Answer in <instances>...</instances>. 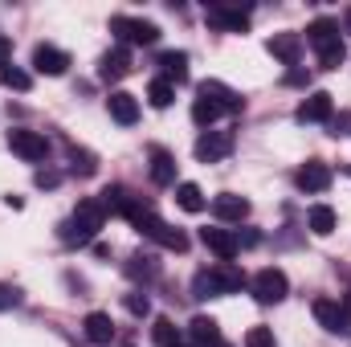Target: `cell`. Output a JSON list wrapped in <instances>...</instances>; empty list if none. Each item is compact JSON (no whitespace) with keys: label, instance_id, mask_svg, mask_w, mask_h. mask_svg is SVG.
Masks as SVG:
<instances>
[{"label":"cell","instance_id":"obj_20","mask_svg":"<svg viewBox=\"0 0 351 347\" xmlns=\"http://www.w3.org/2000/svg\"><path fill=\"white\" fill-rule=\"evenodd\" d=\"M135 200H139V196H131V188H123V184H106L102 196H98V204H102L106 213H119V217H127V208H131Z\"/></svg>","mask_w":351,"mask_h":347},{"label":"cell","instance_id":"obj_5","mask_svg":"<svg viewBox=\"0 0 351 347\" xmlns=\"http://www.w3.org/2000/svg\"><path fill=\"white\" fill-rule=\"evenodd\" d=\"M8 147H12L21 160H29V164H41V160L49 156L45 135H41V131H25V127H12V131H8Z\"/></svg>","mask_w":351,"mask_h":347},{"label":"cell","instance_id":"obj_32","mask_svg":"<svg viewBox=\"0 0 351 347\" xmlns=\"http://www.w3.org/2000/svg\"><path fill=\"white\" fill-rule=\"evenodd\" d=\"M217 294H221V286H217L213 270H200V274L192 278V298H217Z\"/></svg>","mask_w":351,"mask_h":347},{"label":"cell","instance_id":"obj_7","mask_svg":"<svg viewBox=\"0 0 351 347\" xmlns=\"http://www.w3.org/2000/svg\"><path fill=\"white\" fill-rule=\"evenodd\" d=\"M192 152H196L200 164H217V160H225L233 152V131H204Z\"/></svg>","mask_w":351,"mask_h":347},{"label":"cell","instance_id":"obj_38","mask_svg":"<svg viewBox=\"0 0 351 347\" xmlns=\"http://www.w3.org/2000/svg\"><path fill=\"white\" fill-rule=\"evenodd\" d=\"M331 135H351V110H343V115L331 119Z\"/></svg>","mask_w":351,"mask_h":347},{"label":"cell","instance_id":"obj_43","mask_svg":"<svg viewBox=\"0 0 351 347\" xmlns=\"http://www.w3.org/2000/svg\"><path fill=\"white\" fill-rule=\"evenodd\" d=\"M176 347H192V344H176Z\"/></svg>","mask_w":351,"mask_h":347},{"label":"cell","instance_id":"obj_14","mask_svg":"<svg viewBox=\"0 0 351 347\" xmlns=\"http://www.w3.org/2000/svg\"><path fill=\"white\" fill-rule=\"evenodd\" d=\"M265 49H269L282 66H298V58H302V37H298V33H274V37L265 41Z\"/></svg>","mask_w":351,"mask_h":347},{"label":"cell","instance_id":"obj_28","mask_svg":"<svg viewBox=\"0 0 351 347\" xmlns=\"http://www.w3.org/2000/svg\"><path fill=\"white\" fill-rule=\"evenodd\" d=\"M152 339H156L160 347H176V344H184V339H180V331H176V323L168 319V315H160V319L152 323Z\"/></svg>","mask_w":351,"mask_h":347},{"label":"cell","instance_id":"obj_4","mask_svg":"<svg viewBox=\"0 0 351 347\" xmlns=\"http://www.w3.org/2000/svg\"><path fill=\"white\" fill-rule=\"evenodd\" d=\"M250 290H254V298H258L262 307H274V302H282V298L290 294V282H286V274H282L278 265H265V270H258V274L250 278Z\"/></svg>","mask_w":351,"mask_h":347},{"label":"cell","instance_id":"obj_40","mask_svg":"<svg viewBox=\"0 0 351 347\" xmlns=\"http://www.w3.org/2000/svg\"><path fill=\"white\" fill-rule=\"evenodd\" d=\"M8 58H12V41H8V37H4V33H0V66H4V62H8Z\"/></svg>","mask_w":351,"mask_h":347},{"label":"cell","instance_id":"obj_1","mask_svg":"<svg viewBox=\"0 0 351 347\" xmlns=\"http://www.w3.org/2000/svg\"><path fill=\"white\" fill-rule=\"evenodd\" d=\"M102 225H106V208H102L98 200H78V208L70 213V221L58 225V237H62L66 246H86V241L98 237Z\"/></svg>","mask_w":351,"mask_h":347},{"label":"cell","instance_id":"obj_8","mask_svg":"<svg viewBox=\"0 0 351 347\" xmlns=\"http://www.w3.org/2000/svg\"><path fill=\"white\" fill-rule=\"evenodd\" d=\"M204 21L213 29H225V33H245L250 29V12L245 8H229V4H208L204 8Z\"/></svg>","mask_w":351,"mask_h":347},{"label":"cell","instance_id":"obj_42","mask_svg":"<svg viewBox=\"0 0 351 347\" xmlns=\"http://www.w3.org/2000/svg\"><path fill=\"white\" fill-rule=\"evenodd\" d=\"M217 347H233V344H225V339H221V344H217Z\"/></svg>","mask_w":351,"mask_h":347},{"label":"cell","instance_id":"obj_15","mask_svg":"<svg viewBox=\"0 0 351 347\" xmlns=\"http://www.w3.org/2000/svg\"><path fill=\"white\" fill-rule=\"evenodd\" d=\"M106 110H110V119H114V123L131 127V123L139 119V98H135V94H127V90H114V94L106 98Z\"/></svg>","mask_w":351,"mask_h":347},{"label":"cell","instance_id":"obj_23","mask_svg":"<svg viewBox=\"0 0 351 347\" xmlns=\"http://www.w3.org/2000/svg\"><path fill=\"white\" fill-rule=\"evenodd\" d=\"M306 41H311L315 49H327V45H335V41H339V25H335L331 16H319V21H311Z\"/></svg>","mask_w":351,"mask_h":347},{"label":"cell","instance_id":"obj_29","mask_svg":"<svg viewBox=\"0 0 351 347\" xmlns=\"http://www.w3.org/2000/svg\"><path fill=\"white\" fill-rule=\"evenodd\" d=\"M172 98H176V86H172V82H164V78H156V82L147 86V102H152L156 110H168V106H172Z\"/></svg>","mask_w":351,"mask_h":347},{"label":"cell","instance_id":"obj_11","mask_svg":"<svg viewBox=\"0 0 351 347\" xmlns=\"http://www.w3.org/2000/svg\"><path fill=\"white\" fill-rule=\"evenodd\" d=\"M200 241H204L221 261H233L241 254V237H237L233 229H200Z\"/></svg>","mask_w":351,"mask_h":347},{"label":"cell","instance_id":"obj_30","mask_svg":"<svg viewBox=\"0 0 351 347\" xmlns=\"http://www.w3.org/2000/svg\"><path fill=\"white\" fill-rule=\"evenodd\" d=\"M66 152H70V168H74L78 176H94V172H98V160H94V152H86V147H74V143H70Z\"/></svg>","mask_w":351,"mask_h":347},{"label":"cell","instance_id":"obj_10","mask_svg":"<svg viewBox=\"0 0 351 347\" xmlns=\"http://www.w3.org/2000/svg\"><path fill=\"white\" fill-rule=\"evenodd\" d=\"M196 94H204V98H213L225 115H241L245 110V98L237 94L233 86H225V82H217V78H208V82H200V90Z\"/></svg>","mask_w":351,"mask_h":347},{"label":"cell","instance_id":"obj_17","mask_svg":"<svg viewBox=\"0 0 351 347\" xmlns=\"http://www.w3.org/2000/svg\"><path fill=\"white\" fill-rule=\"evenodd\" d=\"M156 66L164 70V82H172V86L188 82V53H184V49H164V53L156 58Z\"/></svg>","mask_w":351,"mask_h":347},{"label":"cell","instance_id":"obj_26","mask_svg":"<svg viewBox=\"0 0 351 347\" xmlns=\"http://www.w3.org/2000/svg\"><path fill=\"white\" fill-rule=\"evenodd\" d=\"M127 274H131L135 282H139V278L152 282V278L160 274V261H156V254H131V258H127Z\"/></svg>","mask_w":351,"mask_h":347},{"label":"cell","instance_id":"obj_39","mask_svg":"<svg viewBox=\"0 0 351 347\" xmlns=\"http://www.w3.org/2000/svg\"><path fill=\"white\" fill-rule=\"evenodd\" d=\"M306 82H311L306 70H290V74H286V86H306Z\"/></svg>","mask_w":351,"mask_h":347},{"label":"cell","instance_id":"obj_12","mask_svg":"<svg viewBox=\"0 0 351 347\" xmlns=\"http://www.w3.org/2000/svg\"><path fill=\"white\" fill-rule=\"evenodd\" d=\"M127 74H131V53H127V45L106 49L102 62H98V78H102V82H119V78H127Z\"/></svg>","mask_w":351,"mask_h":347},{"label":"cell","instance_id":"obj_13","mask_svg":"<svg viewBox=\"0 0 351 347\" xmlns=\"http://www.w3.org/2000/svg\"><path fill=\"white\" fill-rule=\"evenodd\" d=\"M294 184L302 188V192H327L331 188V168L323 164V160H306L298 176H294Z\"/></svg>","mask_w":351,"mask_h":347},{"label":"cell","instance_id":"obj_22","mask_svg":"<svg viewBox=\"0 0 351 347\" xmlns=\"http://www.w3.org/2000/svg\"><path fill=\"white\" fill-rule=\"evenodd\" d=\"M152 184H160V188H168L176 184V156L172 152H164V147H152Z\"/></svg>","mask_w":351,"mask_h":347},{"label":"cell","instance_id":"obj_16","mask_svg":"<svg viewBox=\"0 0 351 347\" xmlns=\"http://www.w3.org/2000/svg\"><path fill=\"white\" fill-rule=\"evenodd\" d=\"M213 213H217V221H245L250 200L237 196V192H221V196H213Z\"/></svg>","mask_w":351,"mask_h":347},{"label":"cell","instance_id":"obj_9","mask_svg":"<svg viewBox=\"0 0 351 347\" xmlns=\"http://www.w3.org/2000/svg\"><path fill=\"white\" fill-rule=\"evenodd\" d=\"M33 70L45 74V78H62L70 70V53L58 49V45H37L33 49Z\"/></svg>","mask_w":351,"mask_h":347},{"label":"cell","instance_id":"obj_2","mask_svg":"<svg viewBox=\"0 0 351 347\" xmlns=\"http://www.w3.org/2000/svg\"><path fill=\"white\" fill-rule=\"evenodd\" d=\"M311 311H315V319H319L323 331H331V335H351V294L343 302H335V298H315Z\"/></svg>","mask_w":351,"mask_h":347},{"label":"cell","instance_id":"obj_24","mask_svg":"<svg viewBox=\"0 0 351 347\" xmlns=\"http://www.w3.org/2000/svg\"><path fill=\"white\" fill-rule=\"evenodd\" d=\"M176 204L184 208V213H204V192H200V184H192V180H184V184H176Z\"/></svg>","mask_w":351,"mask_h":347},{"label":"cell","instance_id":"obj_37","mask_svg":"<svg viewBox=\"0 0 351 347\" xmlns=\"http://www.w3.org/2000/svg\"><path fill=\"white\" fill-rule=\"evenodd\" d=\"M33 184H37V188H58V184H62V176L49 172V168H41V172L33 176Z\"/></svg>","mask_w":351,"mask_h":347},{"label":"cell","instance_id":"obj_31","mask_svg":"<svg viewBox=\"0 0 351 347\" xmlns=\"http://www.w3.org/2000/svg\"><path fill=\"white\" fill-rule=\"evenodd\" d=\"M0 86H8V90H29V86H33V78H29L21 66L4 62V66H0Z\"/></svg>","mask_w":351,"mask_h":347},{"label":"cell","instance_id":"obj_6","mask_svg":"<svg viewBox=\"0 0 351 347\" xmlns=\"http://www.w3.org/2000/svg\"><path fill=\"white\" fill-rule=\"evenodd\" d=\"M294 119H298V123H331V119H335V98H331L327 90H315L311 98L298 102Z\"/></svg>","mask_w":351,"mask_h":347},{"label":"cell","instance_id":"obj_25","mask_svg":"<svg viewBox=\"0 0 351 347\" xmlns=\"http://www.w3.org/2000/svg\"><path fill=\"white\" fill-rule=\"evenodd\" d=\"M306 225H311V233H315V237L335 233V208H331V204H315V208L306 213Z\"/></svg>","mask_w":351,"mask_h":347},{"label":"cell","instance_id":"obj_18","mask_svg":"<svg viewBox=\"0 0 351 347\" xmlns=\"http://www.w3.org/2000/svg\"><path fill=\"white\" fill-rule=\"evenodd\" d=\"M188 335H192V347H217L221 344V323L213 315H196L188 323Z\"/></svg>","mask_w":351,"mask_h":347},{"label":"cell","instance_id":"obj_3","mask_svg":"<svg viewBox=\"0 0 351 347\" xmlns=\"http://www.w3.org/2000/svg\"><path fill=\"white\" fill-rule=\"evenodd\" d=\"M110 33L123 45H156L160 41V25L156 21H139V16H110Z\"/></svg>","mask_w":351,"mask_h":347},{"label":"cell","instance_id":"obj_35","mask_svg":"<svg viewBox=\"0 0 351 347\" xmlns=\"http://www.w3.org/2000/svg\"><path fill=\"white\" fill-rule=\"evenodd\" d=\"M245 347H278V339H274L269 327H250L245 331Z\"/></svg>","mask_w":351,"mask_h":347},{"label":"cell","instance_id":"obj_34","mask_svg":"<svg viewBox=\"0 0 351 347\" xmlns=\"http://www.w3.org/2000/svg\"><path fill=\"white\" fill-rule=\"evenodd\" d=\"M123 302H127V311H131L135 319H143V315H152V302H147V294H143V290H131V294H127Z\"/></svg>","mask_w":351,"mask_h":347},{"label":"cell","instance_id":"obj_41","mask_svg":"<svg viewBox=\"0 0 351 347\" xmlns=\"http://www.w3.org/2000/svg\"><path fill=\"white\" fill-rule=\"evenodd\" d=\"M343 25H348V33H351V8H348V16H343Z\"/></svg>","mask_w":351,"mask_h":347},{"label":"cell","instance_id":"obj_27","mask_svg":"<svg viewBox=\"0 0 351 347\" xmlns=\"http://www.w3.org/2000/svg\"><path fill=\"white\" fill-rule=\"evenodd\" d=\"M221 115H225V110H221V106H217L213 98L196 94V102H192V123H196V127H213V123H217Z\"/></svg>","mask_w":351,"mask_h":347},{"label":"cell","instance_id":"obj_36","mask_svg":"<svg viewBox=\"0 0 351 347\" xmlns=\"http://www.w3.org/2000/svg\"><path fill=\"white\" fill-rule=\"evenodd\" d=\"M16 302H21V290L8 286V282H0V311H12Z\"/></svg>","mask_w":351,"mask_h":347},{"label":"cell","instance_id":"obj_19","mask_svg":"<svg viewBox=\"0 0 351 347\" xmlns=\"http://www.w3.org/2000/svg\"><path fill=\"white\" fill-rule=\"evenodd\" d=\"M82 331H86V339L90 344H110L114 339V319L106 315V311H90L86 315V323H82Z\"/></svg>","mask_w":351,"mask_h":347},{"label":"cell","instance_id":"obj_21","mask_svg":"<svg viewBox=\"0 0 351 347\" xmlns=\"http://www.w3.org/2000/svg\"><path fill=\"white\" fill-rule=\"evenodd\" d=\"M213 278H217V286H221V294H237L241 286H250V278H245V270H237L233 261H217V265H213Z\"/></svg>","mask_w":351,"mask_h":347},{"label":"cell","instance_id":"obj_33","mask_svg":"<svg viewBox=\"0 0 351 347\" xmlns=\"http://www.w3.org/2000/svg\"><path fill=\"white\" fill-rule=\"evenodd\" d=\"M343 58H348V49H343V41H335V45H327V49H319V66H323V70H339V66H343Z\"/></svg>","mask_w":351,"mask_h":347}]
</instances>
